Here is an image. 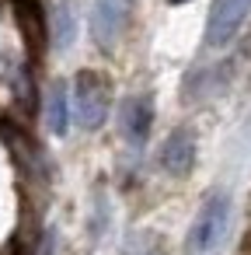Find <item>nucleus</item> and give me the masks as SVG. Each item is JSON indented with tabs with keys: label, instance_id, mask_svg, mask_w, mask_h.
<instances>
[{
	"label": "nucleus",
	"instance_id": "7ed1b4c3",
	"mask_svg": "<svg viewBox=\"0 0 251 255\" xmlns=\"http://www.w3.org/2000/svg\"><path fill=\"white\" fill-rule=\"evenodd\" d=\"M133 7L136 0H94L91 7V39L98 49H115V42L122 39V32L133 21Z\"/></svg>",
	"mask_w": 251,
	"mask_h": 255
},
{
	"label": "nucleus",
	"instance_id": "9d476101",
	"mask_svg": "<svg viewBox=\"0 0 251 255\" xmlns=\"http://www.w3.org/2000/svg\"><path fill=\"white\" fill-rule=\"evenodd\" d=\"M42 255H56V238H53V234L46 238V248H42Z\"/></svg>",
	"mask_w": 251,
	"mask_h": 255
},
{
	"label": "nucleus",
	"instance_id": "f8f14e48",
	"mask_svg": "<svg viewBox=\"0 0 251 255\" xmlns=\"http://www.w3.org/2000/svg\"><path fill=\"white\" fill-rule=\"evenodd\" d=\"M167 4H171V7H178V4H188V0H167Z\"/></svg>",
	"mask_w": 251,
	"mask_h": 255
},
{
	"label": "nucleus",
	"instance_id": "39448f33",
	"mask_svg": "<svg viewBox=\"0 0 251 255\" xmlns=\"http://www.w3.org/2000/svg\"><path fill=\"white\" fill-rule=\"evenodd\" d=\"M11 4H14V21L25 35L28 56H32V63H39L46 53V42H49V21L42 14V4L39 0H11Z\"/></svg>",
	"mask_w": 251,
	"mask_h": 255
},
{
	"label": "nucleus",
	"instance_id": "1a4fd4ad",
	"mask_svg": "<svg viewBox=\"0 0 251 255\" xmlns=\"http://www.w3.org/2000/svg\"><path fill=\"white\" fill-rule=\"evenodd\" d=\"M70 123H74V116H70V88L60 81V84H53V91H49L46 126H49L53 136H67V133H70Z\"/></svg>",
	"mask_w": 251,
	"mask_h": 255
},
{
	"label": "nucleus",
	"instance_id": "20e7f679",
	"mask_svg": "<svg viewBox=\"0 0 251 255\" xmlns=\"http://www.w3.org/2000/svg\"><path fill=\"white\" fill-rule=\"evenodd\" d=\"M248 14H251V0H213L209 18H206V46L223 49L227 42H234Z\"/></svg>",
	"mask_w": 251,
	"mask_h": 255
},
{
	"label": "nucleus",
	"instance_id": "0eeeda50",
	"mask_svg": "<svg viewBox=\"0 0 251 255\" xmlns=\"http://www.w3.org/2000/svg\"><path fill=\"white\" fill-rule=\"evenodd\" d=\"M192 161H195V136L192 129H174L164 147H161V164L171 171V175H188L192 171Z\"/></svg>",
	"mask_w": 251,
	"mask_h": 255
},
{
	"label": "nucleus",
	"instance_id": "f03ea898",
	"mask_svg": "<svg viewBox=\"0 0 251 255\" xmlns=\"http://www.w3.org/2000/svg\"><path fill=\"white\" fill-rule=\"evenodd\" d=\"M227 224H230V199H227L223 192H213V196L199 206V213H195V220H192V227H188V238H185L188 255H206V252H213V248L220 245V238L227 234Z\"/></svg>",
	"mask_w": 251,
	"mask_h": 255
},
{
	"label": "nucleus",
	"instance_id": "6e6552de",
	"mask_svg": "<svg viewBox=\"0 0 251 255\" xmlns=\"http://www.w3.org/2000/svg\"><path fill=\"white\" fill-rule=\"evenodd\" d=\"M81 32V14H77V0H56L53 7V39L60 49H70Z\"/></svg>",
	"mask_w": 251,
	"mask_h": 255
},
{
	"label": "nucleus",
	"instance_id": "423d86ee",
	"mask_svg": "<svg viewBox=\"0 0 251 255\" xmlns=\"http://www.w3.org/2000/svg\"><path fill=\"white\" fill-rule=\"evenodd\" d=\"M119 126L126 133V140L133 147H143L147 136H150V126H154V98L150 95H133L122 102L119 109Z\"/></svg>",
	"mask_w": 251,
	"mask_h": 255
},
{
	"label": "nucleus",
	"instance_id": "9b49d317",
	"mask_svg": "<svg viewBox=\"0 0 251 255\" xmlns=\"http://www.w3.org/2000/svg\"><path fill=\"white\" fill-rule=\"evenodd\" d=\"M11 255H32V252H28V248H25V245H21V241H18V245H14V252H11Z\"/></svg>",
	"mask_w": 251,
	"mask_h": 255
},
{
	"label": "nucleus",
	"instance_id": "f257e3e1",
	"mask_svg": "<svg viewBox=\"0 0 251 255\" xmlns=\"http://www.w3.org/2000/svg\"><path fill=\"white\" fill-rule=\"evenodd\" d=\"M108 112H112L108 81L94 70H81L74 81V91H70V116H77V123L84 129H101Z\"/></svg>",
	"mask_w": 251,
	"mask_h": 255
}]
</instances>
